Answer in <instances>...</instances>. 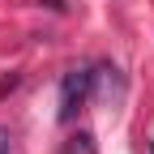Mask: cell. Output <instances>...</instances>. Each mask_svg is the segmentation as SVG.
I'll return each mask as SVG.
<instances>
[{"instance_id":"6da1fadb","label":"cell","mask_w":154,"mask_h":154,"mask_svg":"<svg viewBox=\"0 0 154 154\" xmlns=\"http://www.w3.org/2000/svg\"><path fill=\"white\" fill-rule=\"evenodd\" d=\"M90 90H94V69H69V73L60 77V120H64V124L86 107Z\"/></svg>"},{"instance_id":"3957f363","label":"cell","mask_w":154,"mask_h":154,"mask_svg":"<svg viewBox=\"0 0 154 154\" xmlns=\"http://www.w3.org/2000/svg\"><path fill=\"white\" fill-rule=\"evenodd\" d=\"M9 146H13V137H9L5 128H0V154H9Z\"/></svg>"},{"instance_id":"7a4b0ae2","label":"cell","mask_w":154,"mask_h":154,"mask_svg":"<svg viewBox=\"0 0 154 154\" xmlns=\"http://www.w3.org/2000/svg\"><path fill=\"white\" fill-rule=\"evenodd\" d=\"M69 154H94V150H90V133H77L73 146H69Z\"/></svg>"}]
</instances>
